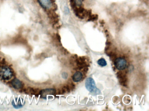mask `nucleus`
I'll return each instance as SVG.
<instances>
[{
    "label": "nucleus",
    "instance_id": "obj_4",
    "mask_svg": "<svg viewBox=\"0 0 149 111\" xmlns=\"http://www.w3.org/2000/svg\"><path fill=\"white\" fill-rule=\"evenodd\" d=\"M56 93V90L54 89H47L41 90L39 93L41 97L46 99V96L49 95H53Z\"/></svg>",
    "mask_w": 149,
    "mask_h": 111
},
{
    "label": "nucleus",
    "instance_id": "obj_10",
    "mask_svg": "<svg viewBox=\"0 0 149 111\" xmlns=\"http://www.w3.org/2000/svg\"><path fill=\"white\" fill-rule=\"evenodd\" d=\"M25 92L28 94L35 95L37 93V91L36 89L30 87L27 88L25 90Z\"/></svg>",
    "mask_w": 149,
    "mask_h": 111
},
{
    "label": "nucleus",
    "instance_id": "obj_7",
    "mask_svg": "<svg viewBox=\"0 0 149 111\" xmlns=\"http://www.w3.org/2000/svg\"><path fill=\"white\" fill-rule=\"evenodd\" d=\"M83 78V75L80 72H77L72 76V79L74 82H78L81 80Z\"/></svg>",
    "mask_w": 149,
    "mask_h": 111
},
{
    "label": "nucleus",
    "instance_id": "obj_11",
    "mask_svg": "<svg viewBox=\"0 0 149 111\" xmlns=\"http://www.w3.org/2000/svg\"><path fill=\"white\" fill-rule=\"evenodd\" d=\"M98 64L100 66L103 67V66H106L107 65V64L106 61L104 59V58H101L98 60Z\"/></svg>",
    "mask_w": 149,
    "mask_h": 111
},
{
    "label": "nucleus",
    "instance_id": "obj_12",
    "mask_svg": "<svg viewBox=\"0 0 149 111\" xmlns=\"http://www.w3.org/2000/svg\"><path fill=\"white\" fill-rule=\"evenodd\" d=\"M12 104L13 106L15 108H19L22 107V105L21 104V102L20 100L19 101V102H17V103H15L14 102H12Z\"/></svg>",
    "mask_w": 149,
    "mask_h": 111
},
{
    "label": "nucleus",
    "instance_id": "obj_3",
    "mask_svg": "<svg viewBox=\"0 0 149 111\" xmlns=\"http://www.w3.org/2000/svg\"><path fill=\"white\" fill-rule=\"evenodd\" d=\"M115 65L118 70H122L126 68L127 62L125 59L118 58L115 61Z\"/></svg>",
    "mask_w": 149,
    "mask_h": 111
},
{
    "label": "nucleus",
    "instance_id": "obj_9",
    "mask_svg": "<svg viewBox=\"0 0 149 111\" xmlns=\"http://www.w3.org/2000/svg\"><path fill=\"white\" fill-rule=\"evenodd\" d=\"M118 77L119 78L120 83L122 85L125 86V84L126 83V78L124 74L122 72H118Z\"/></svg>",
    "mask_w": 149,
    "mask_h": 111
},
{
    "label": "nucleus",
    "instance_id": "obj_14",
    "mask_svg": "<svg viewBox=\"0 0 149 111\" xmlns=\"http://www.w3.org/2000/svg\"><path fill=\"white\" fill-rule=\"evenodd\" d=\"M63 77L64 79H67V77H68V74L67 73H66V72H63L62 74Z\"/></svg>",
    "mask_w": 149,
    "mask_h": 111
},
{
    "label": "nucleus",
    "instance_id": "obj_2",
    "mask_svg": "<svg viewBox=\"0 0 149 111\" xmlns=\"http://www.w3.org/2000/svg\"><path fill=\"white\" fill-rule=\"evenodd\" d=\"M13 73L12 70L6 66H0V78L4 80H9L12 77Z\"/></svg>",
    "mask_w": 149,
    "mask_h": 111
},
{
    "label": "nucleus",
    "instance_id": "obj_1",
    "mask_svg": "<svg viewBox=\"0 0 149 111\" xmlns=\"http://www.w3.org/2000/svg\"><path fill=\"white\" fill-rule=\"evenodd\" d=\"M85 87L89 92L95 95L100 94L101 91L97 88L95 81L92 78H88L85 81Z\"/></svg>",
    "mask_w": 149,
    "mask_h": 111
},
{
    "label": "nucleus",
    "instance_id": "obj_6",
    "mask_svg": "<svg viewBox=\"0 0 149 111\" xmlns=\"http://www.w3.org/2000/svg\"><path fill=\"white\" fill-rule=\"evenodd\" d=\"M11 84L15 89H20L22 87V83L21 82L16 78L12 80Z\"/></svg>",
    "mask_w": 149,
    "mask_h": 111
},
{
    "label": "nucleus",
    "instance_id": "obj_5",
    "mask_svg": "<svg viewBox=\"0 0 149 111\" xmlns=\"http://www.w3.org/2000/svg\"><path fill=\"white\" fill-rule=\"evenodd\" d=\"M40 5L45 9H50L52 5L51 0H38Z\"/></svg>",
    "mask_w": 149,
    "mask_h": 111
},
{
    "label": "nucleus",
    "instance_id": "obj_8",
    "mask_svg": "<svg viewBox=\"0 0 149 111\" xmlns=\"http://www.w3.org/2000/svg\"><path fill=\"white\" fill-rule=\"evenodd\" d=\"M84 0H70V5L74 9L77 7L81 6Z\"/></svg>",
    "mask_w": 149,
    "mask_h": 111
},
{
    "label": "nucleus",
    "instance_id": "obj_13",
    "mask_svg": "<svg viewBox=\"0 0 149 111\" xmlns=\"http://www.w3.org/2000/svg\"><path fill=\"white\" fill-rule=\"evenodd\" d=\"M98 19V16L97 15H91L89 16V20L93 21L95 20Z\"/></svg>",
    "mask_w": 149,
    "mask_h": 111
}]
</instances>
